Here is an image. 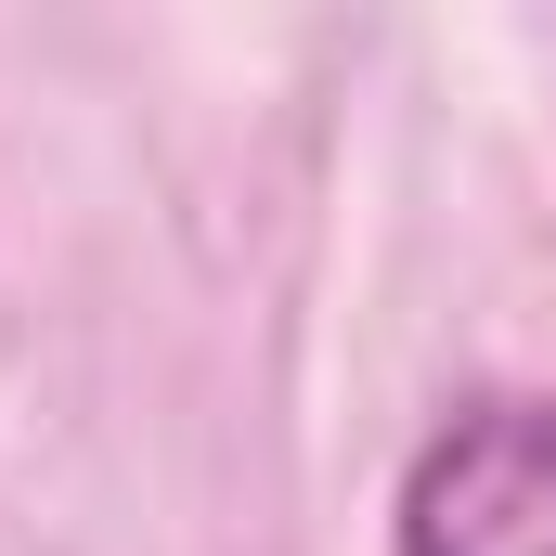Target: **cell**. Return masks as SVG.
Wrapping results in <instances>:
<instances>
[{
  "label": "cell",
  "instance_id": "1",
  "mask_svg": "<svg viewBox=\"0 0 556 556\" xmlns=\"http://www.w3.org/2000/svg\"><path fill=\"white\" fill-rule=\"evenodd\" d=\"M402 556H556V402H466L402 479Z\"/></svg>",
  "mask_w": 556,
  "mask_h": 556
}]
</instances>
